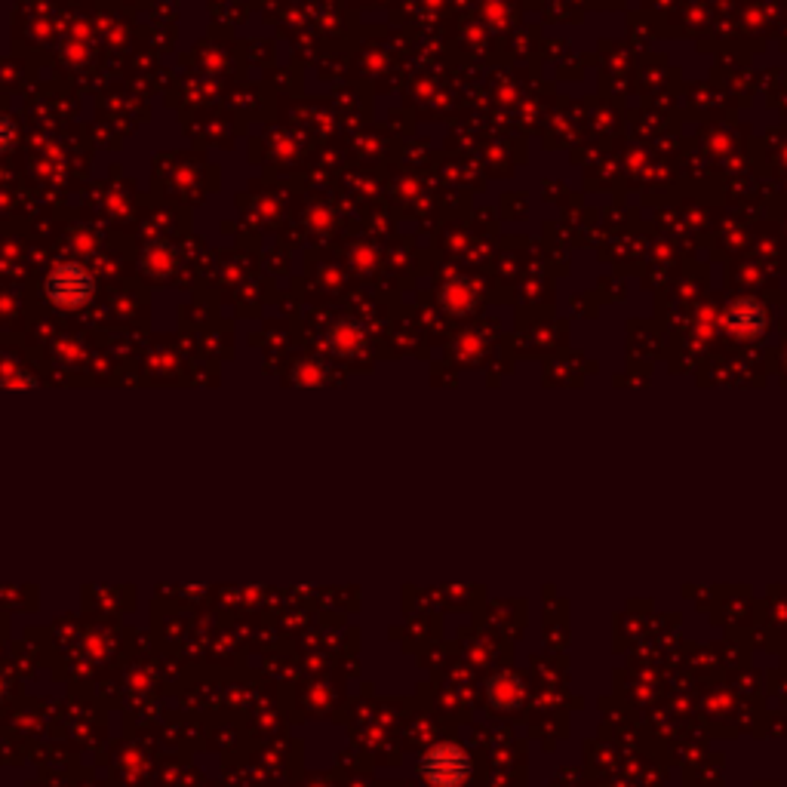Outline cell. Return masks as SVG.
<instances>
[{
  "label": "cell",
  "instance_id": "1",
  "mask_svg": "<svg viewBox=\"0 0 787 787\" xmlns=\"http://www.w3.org/2000/svg\"><path fill=\"white\" fill-rule=\"evenodd\" d=\"M44 296L53 308L59 311H80L84 305L93 302L96 296V280L93 274L77 265V262H65V265H56L47 280H44Z\"/></svg>",
  "mask_w": 787,
  "mask_h": 787
},
{
  "label": "cell",
  "instance_id": "2",
  "mask_svg": "<svg viewBox=\"0 0 787 787\" xmlns=\"http://www.w3.org/2000/svg\"><path fill=\"white\" fill-rule=\"evenodd\" d=\"M419 772L431 787H462L471 775V760L455 744H437L419 760Z\"/></svg>",
  "mask_w": 787,
  "mask_h": 787
},
{
  "label": "cell",
  "instance_id": "3",
  "mask_svg": "<svg viewBox=\"0 0 787 787\" xmlns=\"http://www.w3.org/2000/svg\"><path fill=\"white\" fill-rule=\"evenodd\" d=\"M13 145H16V127L0 114V154H7Z\"/></svg>",
  "mask_w": 787,
  "mask_h": 787
}]
</instances>
